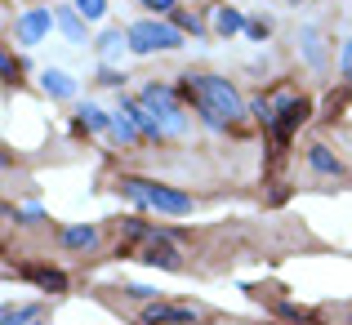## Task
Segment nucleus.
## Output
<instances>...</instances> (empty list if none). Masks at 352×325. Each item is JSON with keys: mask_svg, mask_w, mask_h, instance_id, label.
Masks as SVG:
<instances>
[{"mask_svg": "<svg viewBox=\"0 0 352 325\" xmlns=\"http://www.w3.org/2000/svg\"><path fill=\"white\" fill-rule=\"evenodd\" d=\"M183 98H192L197 116L206 120L210 129H228L241 116V107H245L232 80L210 76V71H188V76H183Z\"/></svg>", "mask_w": 352, "mask_h": 325, "instance_id": "nucleus-1", "label": "nucleus"}, {"mask_svg": "<svg viewBox=\"0 0 352 325\" xmlns=\"http://www.w3.org/2000/svg\"><path fill=\"white\" fill-rule=\"evenodd\" d=\"M120 192H125L134 205H147L156 214H192V197L179 188H165V183H152V179H120Z\"/></svg>", "mask_w": 352, "mask_h": 325, "instance_id": "nucleus-2", "label": "nucleus"}, {"mask_svg": "<svg viewBox=\"0 0 352 325\" xmlns=\"http://www.w3.org/2000/svg\"><path fill=\"white\" fill-rule=\"evenodd\" d=\"M138 98H143V103L152 107V116L161 120L165 138H179V134H188V107H183V98L174 94L170 85H156V80H152V85H147Z\"/></svg>", "mask_w": 352, "mask_h": 325, "instance_id": "nucleus-3", "label": "nucleus"}, {"mask_svg": "<svg viewBox=\"0 0 352 325\" xmlns=\"http://www.w3.org/2000/svg\"><path fill=\"white\" fill-rule=\"evenodd\" d=\"M129 49L134 54H156V49H183V27L165 18H143L129 27Z\"/></svg>", "mask_w": 352, "mask_h": 325, "instance_id": "nucleus-4", "label": "nucleus"}, {"mask_svg": "<svg viewBox=\"0 0 352 325\" xmlns=\"http://www.w3.org/2000/svg\"><path fill=\"white\" fill-rule=\"evenodd\" d=\"M303 120H308V98H299V94H281V98L272 103V116H267V129H272V134H276V138L285 143V138H290L294 129L303 125Z\"/></svg>", "mask_w": 352, "mask_h": 325, "instance_id": "nucleus-5", "label": "nucleus"}, {"mask_svg": "<svg viewBox=\"0 0 352 325\" xmlns=\"http://www.w3.org/2000/svg\"><path fill=\"white\" fill-rule=\"evenodd\" d=\"M54 23H58V18H54L50 9H27V14L18 18V45H41Z\"/></svg>", "mask_w": 352, "mask_h": 325, "instance_id": "nucleus-6", "label": "nucleus"}, {"mask_svg": "<svg viewBox=\"0 0 352 325\" xmlns=\"http://www.w3.org/2000/svg\"><path fill=\"white\" fill-rule=\"evenodd\" d=\"M143 263L147 267H165V272H179V267H183V254L170 245V240H152V245L143 249Z\"/></svg>", "mask_w": 352, "mask_h": 325, "instance_id": "nucleus-7", "label": "nucleus"}, {"mask_svg": "<svg viewBox=\"0 0 352 325\" xmlns=\"http://www.w3.org/2000/svg\"><path fill=\"white\" fill-rule=\"evenodd\" d=\"M143 321H197V308H179V303H147Z\"/></svg>", "mask_w": 352, "mask_h": 325, "instance_id": "nucleus-8", "label": "nucleus"}, {"mask_svg": "<svg viewBox=\"0 0 352 325\" xmlns=\"http://www.w3.org/2000/svg\"><path fill=\"white\" fill-rule=\"evenodd\" d=\"M308 165H312L317 174H330V179H339V174H344V161H339L330 147H321V143L308 147Z\"/></svg>", "mask_w": 352, "mask_h": 325, "instance_id": "nucleus-9", "label": "nucleus"}, {"mask_svg": "<svg viewBox=\"0 0 352 325\" xmlns=\"http://www.w3.org/2000/svg\"><path fill=\"white\" fill-rule=\"evenodd\" d=\"M54 18H58V27H63V36H67V41H76V45L85 41V23H89V18L80 14L76 5H72V9H58Z\"/></svg>", "mask_w": 352, "mask_h": 325, "instance_id": "nucleus-10", "label": "nucleus"}, {"mask_svg": "<svg viewBox=\"0 0 352 325\" xmlns=\"http://www.w3.org/2000/svg\"><path fill=\"white\" fill-rule=\"evenodd\" d=\"M63 245H67V249H94L98 245V227H89V223L63 227Z\"/></svg>", "mask_w": 352, "mask_h": 325, "instance_id": "nucleus-11", "label": "nucleus"}, {"mask_svg": "<svg viewBox=\"0 0 352 325\" xmlns=\"http://www.w3.org/2000/svg\"><path fill=\"white\" fill-rule=\"evenodd\" d=\"M41 85H45V94H54V98H72L76 94V80L67 76V71H41Z\"/></svg>", "mask_w": 352, "mask_h": 325, "instance_id": "nucleus-12", "label": "nucleus"}, {"mask_svg": "<svg viewBox=\"0 0 352 325\" xmlns=\"http://www.w3.org/2000/svg\"><path fill=\"white\" fill-rule=\"evenodd\" d=\"M27 276H32L41 290H54V294H63L67 290V276L63 272H54V267H27Z\"/></svg>", "mask_w": 352, "mask_h": 325, "instance_id": "nucleus-13", "label": "nucleus"}, {"mask_svg": "<svg viewBox=\"0 0 352 325\" xmlns=\"http://www.w3.org/2000/svg\"><path fill=\"white\" fill-rule=\"evenodd\" d=\"M245 27V18L236 14V9H214V32L219 36H232V32H241Z\"/></svg>", "mask_w": 352, "mask_h": 325, "instance_id": "nucleus-14", "label": "nucleus"}, {"mask_svg": "<svg viewBox=\"0 0 352 325\" xmlns=\"http://www.w3.org/2000/svg\"><path fill=\"white\" fill-rule=\"evenodd\" d=\"M76 116H80V125H85V129H112V116H107L103 107H94V103H85Z\"/></svg>", "mask_w": 352, "mask_h": 325, "instance_id": "nucleus-15", "label": "nucleus"}, {"mask_svg": "<svg viewBox=\"0 0 352 325\" xmlns=\"http://www.w3.org/2000/svg\"><path fill=\"white\" fill-rule=\"evenodd\" d=\"M120 45H129V32H120V27H112V32L98 36V54H103V58H107V54H116Z\"/></svg>", "mask_w": 352, "mask_h": 325, "instance_id": "nucleus-16", "label": "nucleus"}, {"mask_svg": "<svg viewBox=\"0 0 352 325\" xmlns=\"http://www.w3.org/2000/svg\"><path fill=\"white\" fill-rule=\"evenodd\" d=\"M45 317V308L41 303H32V308H9L5 312V325H23V321H41Z\"/></svg>", "mask_w": 352, "mask_h": 325, "instance_id": "nucleus-17", "label": "nucleus"}, {"mask_svg": "<svg viewBox=\"0 0 352 325\" xmlns=\"http://www.w3.org/2000/svg\"><path fill=\"white\" fill-rule=\"evenodd\" d=\"M303 49H308V63H312V67H321V63H326V54H321V36L312 32V27H303Z\"/></svg>", "mask_w": 352, "mask_h": 325, "instance_id": "nucleus-18", "label": "nucleus"}, {"mask_svg": "<svg viewBox=\"0 0 352 325\" xmlns=\"http://www.w3.org/2000/svg\"><path fill=\"white\" fill-rule=\"evenodd\" d=\"M170 23H174V27H183V32H201V18H197V14H188V9H179V5L170 9Z\"/></svg>", "mask_w": 352, "mask_h": 325, "instance_id": "nucleus-19", "label": "nucleus"}, {"mask_svg": "<svg viewBox=\"0 0 352 325\" xmlns=\"http://www.w3.org/2000/svg\"><path fill=\"white\" fill-rule=\"evenodd\" d=\"M76 9L89 18V23H94V18H103V14H107V0H76Z\"/></svg>", "mask_w": 352, "mask_h": 325, "instance_id": "nucleus-20", "label": "nucleus"}, {"mask_svg": "<svg viewBox=\"0 0 352 325\" xmlns=\"http://www.w3.org/2000/svg\"><path fill=\"white\" fill-rule=\"evenodd\" d=\"M339 71H344V80L352 85V41H344V54H339Z\"/></svg>", "mask_w": 352, "mask_h": 325, "instance_id": "nucleus-21", "label": "nucleus"}, {"mask_svg": "<svg viewBox=\"0 0 352 325\" xmlns=\"http://www.w3.org/2000/svg\"><path fill=\"white\" fill-rule=\"evenodd\" d=\"M245 32L254 36V41H263V36L272 32V27H267V18H254V23H245Z\"/></svg>", "mask_w": 352, "mask_h": 325, "instance_id": "nucleus-22", "label": "nucleus"}, {"mask_svg": "<svg viewBox=\"0 0 352 325\" xmlns=\"http://www.w3.org/2000/svg\"><path fill=\"white\" fill-rule=\"evenodd\" d=\"M138 5H143V9H156V14H170L179 0H138Z\"/></svg>", "mask_w": 352, "mask_h": 325, "instance_id": "nucleus-23", "label": "nucleus"}, {"mask_svg": "<svg viewBox=\"0 0 352 325\" xmlns=\"http://www.w3.org/2000/svg\"><path fill=\"white\" fill-rule=\"evenodd\" d=\"M0 67H5V80H14V76H18V63L9 58V54H5V58H0Z\"/></svg>", "mask_w": 352, "mask_h": 325, "instance_id": "nucleus-24", "label": "nucleus"}, {"mask_svg": "<svg viewBox=\"0 0 352 325\" xmlns=\"http://www.w3.org/2000/svg\"><path fill=\"white\" fill-rule=\"evenodd\" d=\"M156 290H147V285H129V299H152Z\"/></svg>", "mask_w": 352, "mask_h": 325, "instance_id": "nucleus-25", "label": "nucleus"}]
</instances>
